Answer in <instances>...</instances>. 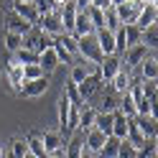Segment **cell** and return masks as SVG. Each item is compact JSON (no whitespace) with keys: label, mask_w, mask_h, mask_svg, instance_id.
Wrapping results in <instances>:
<instances>
[{"label":"cell","mask_w":158,"mask_h":158,"mask_svg":"<svg viewBox=\"0 0 158 158\" xmlns=\"http://www.w3.org/2000/svg\"><path fill=\"white\" fill-rule=\"evenodd\" d=\"M77 44H79V56H82V61L92 64V66H100L102 64V48H100V41H97L94 33H87V36H77Z\"/></svg>","instance_id":"obj_1"},{"label":"cell","mask_w":158,"mask_h":158,"mask_svg":"<svg viewBox=\"0 0 158 158\" xmlns=\"http://www.w3.org/2000/svg\"><path fill=\"white\" fill-rule=\"evenodd\" d=\"M54 46H56V51H59V59L66 64H72L74 61V56H79V44H77V36L74 33H59L54 36Z\"/></svg>","instance_id":"obj_2"},{"label":"cell","mask_w":158,"mask_h":158,"mask_svg":"<svg viewBox=\"0 0 158 158\" xmlns=\"http://www.w3.org/2000/svg\"><path fill=\"white\" fill-rule=\"evenodd\" d=\"M38 28H41L44 33L48 36H59V33H64V23H61V10L59 8H51L48 13H44L41 18H38Z\"/></svg>","instance_id":"obj_3"},{"label":"cell","mask_w":158,"mask_h":158,"mask_svg":"<svg viewBox=\"0 0 158 158\" xmlns=\"http://www.w3.org/2000/svg\"><path fill=\"white\" fill-rule=\"evenodd\" d=\"M51 44H54V36L44 33L38 26H33L31 31H28V33L23 36V46H26V48H33V51H41V48L51 46Z\"/></svg>","instance_id":"obj_4"},{"label":"cell","mask_w":158,"mask_h":158,"mask_svg":"<svg viewBox=\"0 0 158 158\" xmlns=\"http://www.w3.org/2000/svg\"><path fill=\"white\" fill-rule=\"evenodd\" d=\"M148 48L145 44H135V46H130V48H125V59H123V69H127V72H133V69H138L140 66V61L148 56Z\"/></svg>","instance_id":"obj_5"},{"label":"cell","mask_w":158,"mask_h":158,"mask_svg":"<svg viewBox=\"0 0 158 158\" xmlns=\"http://www.w3.org/2000/svg\"><path fill=\"white\" fill-rule=\"evenodd\" d=\"M145 3L143 0H127V3H120V5H112L117 18H120V23H135L138 18V10H140Z\"/></svg>","instance_id":"obj_6"},{"label":"cell","mask_w":158,"mask_h":158,"mask_svg":"<svg viewBox=\"0 0 158 158\" xmlns=\"http://www.w3.org/2000/svg\"><path fill=\"white\" fill-rule=\"evenodd\" d=\"M77 87H79V92H82L84 102L89 100V97H94V94H97V89L102 87V77H100V69H92V72L87 74V79H84V82H79Z\"/></svg>","instance_id":"obj_7"},{"label":"cell","mask_w":158,"mask_h":158,"mask_svg":"<svg viewBox=\"0 0 158 158\" xmlns=\"http://www.w3.org/2000/svg\"><path fill=\"white\" fill-rule=\"evenodd\" d=\"M38 64H41L44 74H51L54 69H56L59 64H61V59H59V51H56V46H54V44L38 51Z\"/></svg>","instance_id":"obj_8"},{"label":"cell","mask_w":158,"mask_h":158,"mask_svg":"<svg viewBox=\"0 0 158 158\" xmlns=\"http://www.w3.org/2000/svg\"><path fill=\"white\" fill-rule=\"evenodd\" d=\"M46 89H48V79H46V74H44V77H38V79H28V82H23L21 94H23V97H31V100H36V97L46 94Z\"/></svg>","instance_id":"obj_9"},{"label":"cell","mask_w":158,"mask_h":158,"mask_svg":"<svg viewBox=\"0 0 158 158\" xmlns=\"http://www.w3.org/2000/svg\"><path fill=\"white\" fill-rule=\"evenodd\" d=\"M100 69V77H102V82H110V79L123 69V59H117V54H112V56H105L102 59V64L97 66Z\"/></svg>","instance_id":"obj_10"},{"label":"cell","mask_w":158,"mask_h":158,"mask_svg":"<svg viewBox=\"0 0 158 158\" xmlns=\"http://www.w3.org/2000/svg\"><path fill=\"white\" fill-rule=\"evenodd\" d=\"M10 10H13L15 15H21L23 21H28L31 26H36V23H38V18H41L33 3H21V0H13V8H10Z\"/></svg>","instance_id":"obj_11"},{"label":"cell","mask_w":158,"mask_h":158,"mask_svg":"<svg viewBox=\"0 0 158 158\" xmlns=\"http://www.w3.org/2000/svg\"><path fill=\"white\" fill-rule=\"evenodd\" d=\"M41 140H44L46 153H61L64 145H66V138H64L61 133H56V130H46V133L41 135Z\"/></svg>","instance_id":"obj_12"},{"label":"cell","mask_w":158,"mask_h":158,"mask_svg":"<svg viewBox=\"0 0 158 158\" xmlns=\"http://www.w3.org/2000/svg\"><path fill=\"white\" fill-rule=\"evenodd\" d=\"M156 21H158V10H156V5H151V3H145L140 10H138V18H135V26L140 28V31H145V28H151V26H156Z\"/></svg>","instance_id":"obj_13"},{"label":"cell","mask_w":158,"mask_h":158,"mask_svg":"<svg viewBox=\"0 0 158 158\" xmlns=\"http://www.w3.org/2000/svg\"><path fill=\"white\" fill-rule=\"evenodd\" d=\"M8 82H10V87H13V92H18L21 94V89H23V66L15 61V56H10V61H8Z\"/></svg>","instance_id":"obj_14"},{"label":"cell","mask_w":158,"mask_h":158,"mask_svg":"<svg viewBox=\"0 0 158 158\" xmlns=\"http://www.w3.org/2000/svg\"><path fill=\"white\" fill-rule=\"evenodd\" d=\"M107 84H110V89H112V92H117V94H125V92L133 87V74L127 72V69H120V72H117V74H115V77H112Z\"/></svg>","instance_id":"obj_15"},{"label":"cell","mask_w":158,"mask_h":158,"mask_svg":"<svg viewBox=\"0 0 158 158\" xmlns=\"http://www.w3.org/2000/svg\"><path fill=\"white\" fill-rule=\"evenodd\" d=\"M94 36H97V41H100V48H102V54H105V56L117 54V46H115V31H107V28H97Z\"/></svg>","instance_id":"obj_16"},{"label":"cell","mask_w":158,"mask_h":158,"mask_svg":"<svg viewBox=\"0 0 158 158\" xmlns=\"http://www.w3.org/2000/svg\"><path fill=\"white\" fill-rule=\"evenodd\" d=\"M31 23H28V21H23V18L21 15H15L13 10L10 13H8V18H5V31H10V33H18V36H26L28 31H31Z\"/></svg>","instance_id":"obj_17"},{"label":"cell","mask_w":158,"mask_h":158,"mask_svg":"<svg viewBox=\"0 0 158 158\" xmlns=\"http://www.w3.org/2000/svg\"><path fill=\"white\" fill-rule=\"evenodd\" d=\"M74 36H87V33H94V23L89 21V15H87L84 8H79L77 10V18H74Z\"/></svg>","instance_id":"obj_18"},{"label":"cell","mask_w":158,"mask_h":158,"mask_svg":"<svg viewBox=\"0 0 158 158\" xmlns=\"http://www.w3.org/2000/svg\"><path fill=\"white\" fill-rule=\"evenodd\" d=\"M135 123L138 127H140V133L148 138V140H153V138L158 135V120L151 115H135Z\"/></svg>","instance_id":"obj_19"},{"label":"cell","mask_w":158,"mask_h":158,"mask_svg":"<svg viewBox=\"0 0 158 158\" xmlns=\"http://www.w3.org/2000/svg\"><path fill=\"white\" fill-rule=\"evenodd\" d=\"M105 140H107V135L102 130H97V127H92L89 133H84V145L89 148L92 153H100L102 145H105Z\"/></svg>","instance_id":"obj_20"},{"label":"cell","mask_w":158,"mask_h":158,"mask_svg":"<svg viewBox=\"0 0 158 158\" xmlns=\"http://www.w3.org/2000/svg\"><path fill=\"white\" fill-rule=\"evenodd\" d=\"M26 143H28V151H31L33 158H46V148H44V140H41V133H28L26 135Z\"/></svg>","instance_id":"obj_21"},{"label":"cell","mask_w":158,"mask_h":158,"mask_svg":"<svg viewBox=\"0 0 158 158\" xmlns=\"http://www.w3.org/2000/svg\"><path fill=\"white\" fill-rule=\"evenodd\" d=\"M140 79H158V59L148 54L143 61H140Z\"/></svg>","instance_id":"obj_22"},{"label":"cell","mask_w":158,"mask_h":158,"mask_svg":"<svg viewBox=\"0 0 158 158\" xmlns=\"http://www.w3.org/2000/svg\"><path fill=\"white\" fill-rule=\"evenodd\" d=\"M94 120H97V110L94 107H82V110H79V130L82 133H89L94 127Z\"/></svg>","instance_id":"obj_23"},{"label":"cell","mask_w":158,"mask_h":158,"mask_svg":"<svg viewBox=\"0 0 158 158\" xmlns=\"http://www.w3.org/2000/svg\"><path fill=\"white\" fill-rule=\"evenodd\" d=\"M127 140H130L138 151H140V148H145V143H148V138L140 133V127H138L135 117H130V125H127Z\"/></svg>","instance_id":"obj_24"},{"label":"cell","mask_w":158,"mask_h":158,"mask_svg":"<svg viewBox=\"0 0 158 158\" xmlns=\"http://www.w3.org/2000/svg\"><path fill=\"white\" fill-rule=\"evenodd\" d=\"M127 125H130V117L123 115L120 110H115V123H112V135L115 138H127Z\"/></svg>","instance_id":"obj_25"},{"label":"cell","mask_w":158,"mask_h":158,"mask_svg":"<svg viewBox=\"0 0 158 158\" xmlns=\"http://www.w3.org/2000/svg\"><path fill=\"white\" fill-rule=\"evenodd\" d=\"M112 123H115V112L97 110V120H94V127H97V130H102L105 135H112Z\"/></svg>","instance_id":"obj_26"},{"label":"cell","mask_w":158,"mask_h":158,"mask_svg":"<svg viewBox=\"0 0 158 158\" xmlns=\"http://www.w3.org/2000/svg\"><path fill=\"white\" fill-rule=\"evenodd\" d=\"M117 148H120V138L107 135V140L102 145V151L97 153V158H117Z\"/></svg>","instance_id":"obj_27"},{"label":"cell","mask_w":158,"mask_h":158,"mask_svg":"<svg viewBox=\"0 0 158 158\" xmlns=\"http://www.w3.org/2000/svg\"><path fill=\"white\" fill-rule=\"evenodd\" d=\"M0 41H3V46L8 48L10 54H15L18 48L23 46V36H18V33H10V31H3V36H0Z\"/></svg>","instance_id":"obj_28"},{"label":"cell","mask_w":158,"mask_h":158,"mask_svg":"<svg viewBox=\"0 0 158 158\" xmlns=\"http://www.w3.org/2000/svg\"><path fill=\"white\" fill-rule=\"evenodd\" d=\"M123 115H127V117H135L138 115V107H135V100H133V94L130 92H125V94H120V107H117Z\"/></svg>","instance_id":"obj_29"},{"label":"cell","mask_w":158,"mask_h":158,"mask_svg":"<svg viewBox=\"0 0 158 158\" xmlns=\"http://www.w3.org/2000/svg\"><path fill=\"white\" fill-rule=\"evenodd\" d=\"M123 31H125V41H127V48L135 46V44H140V36L143 31L138 28L135 23H123Z\"/></svg>","instance_id":"obj_30"},{"label":"cell","mask_w":158,"mask_h":158,"mask_svg":"<svg viewBox=\"0 0 158 158\" xmlns=\"http://www.w3.org/2000/svg\"><path fill=\"white\" fill-rule=\"evenodd\" d=\"M69 112H72V102H69L66 94H61L59 97V125H61V133H64V127L69 123Z\"/></svg>","instance_id":"obj_31"},{"label":"cell","mask_w":158,"mask_h":158,"mask_svg":"<svg viewBox=\"0 0 158 158\" xmlns=\"http://www.w3.org/2000/svg\"><path fill=\"white\" fill-rule=\"evenodd\" d=\"M13 56H15L18 64H36V61H38V51H33V48H26V46H21Z\"/></svg>","instance_id":"obj_32"},{"label":"cell","mask_w":158,"mask_h":158,"mask_svg":"<svg viewBox=\"0 0 158 158\" xmlns=\"http://www.w3.org/2000/svg\"><path fill=\"white\" fill-rule=\"evenodd\" d=\"M64 94L69 97V102H72L74 107H79V110H82V107H84V97H82V92H79V87H77L74 82H69V84H66Z\"/></svg>","instance_id":"obj_33"},{"label":"cell","mask_w":158,"mask_h":158,"mask_svg":"<svg viewBox=\"0 0 158 158\" xmlns=\"http://www.w3.org/2000/svg\"><path fill=\"white\" fill-rule=\"evenodd\" d=\"M10 151H13V158H28V156H31L26 138H13V140H10Z\"/></svg>","instance_id":"obj_34"},{"label":"cell","mask_w":158,"mask_h":158,"mask_svg":"<svg viewBox=\"0 0 158 158\" xmlns=\"http://www.w3.org/2000/svg\"><path fill=\"white\" fill-rule=\"evenodd\" d=\"M84 10H87V15H89V21L94 23V31H97V28H105V10H102V8L87 5Z\"/></svg>","instance_id":"obj_35"},{"label":"cell","mask_w":158,"mask_h":158,"mask_svg":"<svg viewBox=\"0 0 158 158\" xmlns=\"http://www.w3.org/2000/svg\"><path fill=\"white\" fill-rule=\"evenodd\" d=\"M140 44H145L148 48H158V26L145 28L143 36H140Z\"/></svg>","instance_id":"obj_36"},{"label":"cell","mask_w":158,"mask_h":158,"mask_svg":"<svg viewBox=\"0 0 158 158\" xmlns=\"http://www.w3.org/2000/svg\"><path fill=\"white\" fill-rule=\"evenodd\" d=\"M117 158H138V148L127 140V138H123L120 148H117Z\"/></svg>","instance_id":"obj_37"},{"label":"cell","mask_w":158,"mask_h":158,"mask_svg":"<svg viewBox=\"0 0 158 158\" xmlns=\"http://www.w3.org/2000/svg\"><path fill=\"white\" fill-rule=\"evenodd\" d=\"M89 72H92V69H89V64H87V61H84V64H74V66H72V82H74V84L84 82Z\"/></svg>","instance_id":"obj_38"},{"label":"cell","mask_w":158,"mask_h":158,"mask_svg":"<svg viewBox=\"0 0 158 158\" xmlns=\"http://www.w3.org/2000/svg\"><path fill=\"white\" fill-rule=\"evenodd\" d=\"M23 66V79L28 82V79H38V77H44V69H41V64H21Z\"/></svg>","instance_id":"obj_39"},{"label":"cell","mask_w":158,"mask_h":158,"mask_svg":"<svg viewBox=\"0 0 158 158\" xmlns=\"http://www.w3.org/2000/svg\"><path fill=\"white\" fill-rule=\"evenodd\" d=\"M123 23H120V18H117V13H115V8H107L105 10V28L107 31H117Z\"/></svg>","instance_id":"obj_40"},{"label":"cell","mask_w":158,"mask_h":158,"mask_svg":"<svg viewBox=\"0 0 158 158\" xmlns=\"http://www.w3.org/2000/svg\"><path fill=\"white\" fill-rule=\"evenodd\" d=\"M115 46H117V51H123V54H125V48H127V41H125V31H123V26L115 31Z\"/></svg>","instance_id":"obj_41"},{"label":"cell","mask_w":158,"mask_h":158,"mask_svg":"<svg viewBox=\"0 0 158 158\" xmlns=\"http://www.w3.org/2000/svg\"><path fill=\"white\" fill-rule=\"evenodd\" d=\"M89 5H94V8H102V10H107V8H112V0H92Z\"/></svg>","instance_id":"obj_42"},{"label":"cell","mask_w":158,"mask_h":158,"mask_svg":"<svg viewBox=\"0 0 158 158\" xmlns=\"http://www.w3.org/2000/svg\"><path fill=\"white\" fill-rule=\"evenodd\" d=\"M79 158H97V153H92L89 148L84 145V148H82V153H79Z\"/></svg>","instance_id":"obj_43"},{"label":"cell","mask_w":158,"mask_h":158,"mask_svg":"<svg viewBox=\"0 0 158 158\" xmlns=\"http://www.w3.org/2000/svg\"><path fill=\"white\" fill-rule=\"evenodd\" d=\"M74 3H77V8H87V5L92 3V0H74Z\"/></svg>","instance_id":"obj_44"},{"label":"cell","mask_w":158,"mask_h":158,"mask_svg":"<svg viewBox=\"0 0 158 158\" xmlns=\"http://www.w3.org/2000/svg\"><path fill=\"white\" fill-rule=\"evenodd\" d=\"M153 153H156V156H158V135H156V138H153Z\"/></svg>","instance_id":"obj_45"},{"label":"cell","mask_w":158,"mask_h":158,"mask_svg":"<svg viewBox=\"0 0 158 158\" xmlns=\"http://www.w3.org/2000/svg\"><path fill=\"white\" fill-rule=\"evenodd\" d=\"M46 158H64V151H61V153H48Z\"/></svg>","instance_id":"obj_46"},{"label":"cell","mask_w":158,"mask_h":158,"mask_svg":"<svg viewBox=\"0 0 158 158\" xmlns=\"http://www.w3.org/2000/svg\"><path fill=\"white\" fill-rule=\"evenodd\" d=\"M120 3H127V0H112V5H120Z\"/></svg>","instance_id":"obj_47"},{"label":"cell","mask_w":158,"mask_h":158,"mask_svg":"<svg viewBox=\"0 0 158 158\" xmlns=\"http://www.w3.org/2000/svg\"><path fill=\"white\" fill-rule=\"evenodd\" d=\"M61 3H64V0H54V5H56V8H59V5H61Z\"/></svg>","instance_id":"obj_48"},{"label":"cell","mask_w":158,"mask_h":158,"mask_svg":"<svg viewBox=\"0 0 158 158\" xmlns=\"http://www.w3.org/2000/svg\"><path fill=\"white\" fill-rule=\"evenodd\" d=\"M151 5H156V10H158V0H151Z\"/></svg>","instance_id":"obj_49"},{"label":"cell","mask_w":158,"mask_h":158,"mask_svg":"<svg viewBox=\"0 0 158 158\" xmlns=\"http://www.w3.org/2000/svg\"><path fill=\"white\" fill-rule=\"evenodd\" d=\"M0 158H3V145H0Z\"/></svg>","instance_id":"obj_50"},{"label":"cell","mask_w":158,"mask_h":158,"mask_svg":"<svg viewBox=\"0 0 158 158\" xmlns=\"http://www.w3.org/2000/svg\"><path fill=\"white\" fill-rule=\"evenodd\" d=\"M21 3H33V0H21Z\"/></svg>","instance_id":"obj_51"},{"label":"cell","mask_w":158,"mask_h":158,"mask_svg":"<svg viewBox=\"0 0 158 158\" xmlns=\"http://www.w3.org/2000/svg\"><path fill=\"white\" fill-rule=\"evenodd\" d=\"M28 158H33V156H28Z\"/></svg>","instance_id":"obj_52"}]
</instances>
